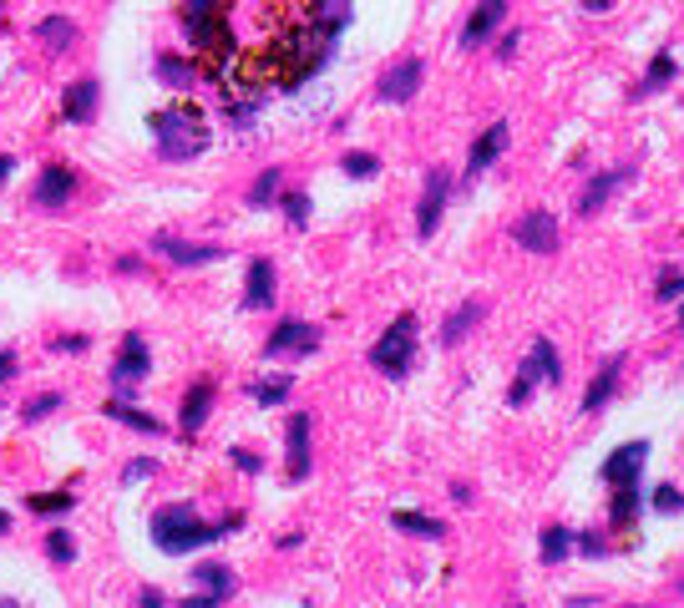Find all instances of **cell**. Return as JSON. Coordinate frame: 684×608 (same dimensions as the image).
<instances>
[{
    "instance_id": "1",
    "label": "cell",
    "mask_w": 684,
    "mask_h": 608,
    "mask_svg": "<svg viewBox=\"0 0 684 608\" xmlns=\"http://www.w3.org/2000/svg\"><path fill=\"white\" fill-rule=\"evenodd\" d=\"M183 6V31L198 51V71L223 82V71L239 61V36L228 21V0H178Z\"/></svg>"
},
{
    "instance_id": "2",
    "label": "cell",
    "mask_w": 684,
    "mask_h": 608,
    "mask_svg": "<svg viewBox=\"0 0 684 608\" xmlns=\"http://www.w3.org/2000/svg\"><path fill=\"white\" fill-rule=\"evenodd\" d=\"M147 122H152V137H158V152L168 163H188V158H198V152L208 147V122L188 102H173L163 112H152Z\"/></svg>"
},
{
    "instance_id": "3",
    "label": "cell",
    "mask_w": 684,
    "mask_h": 608,
    "mask_svg": "<svg viewBox=\"0 0 684 608\" xmlns=\"http://www.w3.org/2000/svg\"><path fill=\"white\" fill-rule=\"evenodd\" d=\"M228 527H234V522L208 527V522H203L188 502H173V507H163L158 517H152V538H158V548H163V553H193V548L218 543Z\"/></svg>"
},
{
    "instance_id": "4",
    "label": "cell",
    "mask_w": 684,
    "mask_h": 608,
    "mask_svg": "<svg viewBox=\"0 0 684 608\" xmlns=\"http://www.w3.org/2000/svg\"><path fill=\"white\" fill-rule=\"evenodd\" d=\"M411 360H416V315H396L391 330L370 345V365L391 380H406Z\"/></svg>"
},
{
    "instance_id": "5",
    "label": "cell",
    "mask_w": 684,
    "mask_h": 608,
    "mask_svg": "<svg viewBox=\"0 0 684 608\" xmlns=\"http://www.w3.org/2000/svg\"><path fill=\"white\" fill-rule=\"evenodd\" d=\"M416 87H421V61H416V56H401V61H391L386 76H380L375 97L386 102V107H401V102L416 97Z\"/></svg>"
},
{
    "instance_id": "6",
    "label": "cell",
    "mask_w": 684,
    "mask_h": 608,
    "mask_svg": "<svg viewBox=\"0 0 684 608\" xmlns=\"http://www.w3.org/2000/svg\"><path fill=\"white\" fill-rule=\"evenodd\" d=\"M644 462H649V441H629V446H619V451H608L603 482H608V487H634L639 472H644Z\"/></svg>"
},
{
    "instance_id": "7",
    "label": "cell",
    "mask_w": 684,
    "mask_h": 608,
    "mask_svg": "<svg viewBox=\"0 0 684 608\" xmlns=\"http://www.w3.org/2000/svg\"><path fill=\"white\" fill-rule=\"evenodd\" d=\"M315 345H320V330H315V325H304V320H284V325L269 335L264 355H274V360H284V355H315Z\"/></svg>"
},
{
    "instance_id": "8",
    "label": "cell",
    "mask_w": 684,
    "mask_h": 608,
    "mask_svg": "<svg viewBox=\"0 0 684 608\" xmlns=\"http://www.w3.org/2000/svg\"><path fill=\"white\" fill-rule=\"evenodd\" d=\"M446 193H451V178L436 168L426 173V193H421V208H416V234L431 239L436 234V223H441V208H446Z\"/></svg>"
},
{
    "instance_id": "9",
    "label": "cell",
    "mask_w": 684,
    "mask_h": 608,
    "mask_svg": "<svg viewBox=\"0 0 684 608\" xmlns=\"http://www.w3.org/2000/svg\"><path fill=\"white\" fill-rule=\"evenodd\" d=\"M517 244L522 249H532V254H553L558 249V218L553 213H527V218H517Z\"/></svg>"
},
{
    "instance_id": "10",
    "label": "cell",
    "mask_w": 684,
    "mask_h": 608,
    "mask_svg": "<svg viewBox=\"0 0 684 608\" xmlns=\"http://www.w3.org/2000/svg\"><path fill=\"white\" fill-rule=\"evenodd\" d=\"M142 375H147V345H142V335H127V340H122V355H117V365H112V386L127 396Z\"/></svg>"
},
{
    "instance_id": "11",
    "label": "cell",
    "mask_w": 684,
    "mask_h": 608,
    "mask_svg": "<svg viewBox=\"0 0 684 608\" xmlns=\"http://www.w3.org/2000/svg\"><path fill=\"white\" fill-rule=\"evenodd\" d=\"M152 249H158L163 259H173V264H183V269H198V264L223 259L218 244H183V239H173V234H158V239H152Z\"/></svg>"
},
{
    "instance_id": "12",
    "label": "cell",
    "mask_w": 684,
    "mask_h": 608,
    "mask_svg": "<svg viewBox=\"0 0 684 608\" xmlns=\"http://www.w3.org/2000/svg\"><path fill=\"white\" fill-rule=\"evenodd\" d=\"M482 320H487V299H467L456 315H446V325H441V345H446V350H451V345H462Z\"/></svg>"
},
{
    "instance_id": "13",
    "label": "cell",
    "mask_w": 684,
    "mask_h": 608,
    "mask_svg": "<svg viewBox=\"0 0 684 608\" xmlns=\"http://www.w3.org/2000/svg\"><path fill=\"white\" fill-rule=\"evenodd\" d=\"M310 416H289V482L310 477Z\"/></svg>"
},
{
    "instance_id": "14",
    "label": "cell",
    "mask_w": 684,
    "mask_h": 608,
    "mask_svg": "<svg viewBox=\"0 0 684 608\" xmlns=\"http://www.w3.org/2000/svg\"><path fill=\"white\" fill-rule=\"evenodd\" d=\"M507 147V122H492L477 142H472V158H467V178H482V168H492Z\"/></svg>"
},
{
    "instance_id": "15",
    "label": "cell",
    "mask_w": 684,
    "mask_h": 608,
    "mask_svg": "<svg viewBox=\"0 0 684 608\" xmlns=\"http://www.w3.org/2000/svg\"><path fill=\"white\" fill-rule=\"evenodd\" d=\"M208 411H213V380L203 375V380H193L188 386V401H183V436H198L203 431V421H208Z\"/></svg>"
},
{
    "instance_id": "16",
    "label": "cell",
    "mask_w": 684,
    "mask_h": 608,
    "mask_svg": "<svg viewBox=\"0 0 684 608\" xmlns=\"http://www.w3.org/2000/svg\"><path fill=\"white\" fill-rule=\"evenodd\" d=\"M502 16H507V0H482V6L472 11V21H467V31H462V46H467V51L482 46V41L502 26Z\"/></svg>"
},
{
    "instance_id": "17",
    "label": "cell",
    "mask_w": 684,
    "mask_h": 608,
    "mask_svg": "<svg viewBox=\"0 0 684 608\" xmlns=\"http://www.w3.org/2000/svg\"><path fill=\"white\" fill-rule=\"evenodd\" d=\"M71 193H76V178L66 168H46L41 183H36V203L41 208H61V203H71Z\"/></svg>"
},
{
    "instance_id": "18",
    "label": "cell",
    "mask_w": 684,
    "mask_h": 608,
    "mask_svg": "<svg viewBox=\"0 0 684 608\" xmlns=\"http://www.w3.org/2000/svg\"><path fill=\"white\" fill-rule=\"evenodd\" d=\"M244 304H249V310H269V304H274V264H269V259H254V264H249Z\"/></svg>"
},
{
    "instance_id": "19",
    "label": "cell",
    "mask_w": 684,
    "mask_h": 608,
    "mask_svg": "<svg viewBox=\"0 0 684 608\" xmlns=\"http://www.w3.org/2000/svg\"><path fill=\"white\" fill-rule=\"evenodd\" d=\"M629 173H634V168H619V173H598V178L588 183V193L578 198V213H598L608 198H614V193L624 188V178H629Z\"/></svg>"
},
{
    "instance_id": "20",
    "label": "cell",
    "mask_w": 684,
    "mask_h": 608,
    "mask_svg": "<svg viewBox=\"0 0 684 608\" xmlns=\"http://www.w3.org/2000/svg\"><path fill=\"white\" fill-rule=\"evenodd\" d=\"M66 122H92L97 117V82H76L66 87Z\"/></svg>"
},
{
    "instance_id": "21",
    "label": "cell",
    "mask_w": 684,
    "mask_h": 608,
    "mask_svg": "<svg viewBox=\"0 0 684 608\" xmlns=\"http://www.w3.org/2000/svg\"><path fill=\"white\" fill-rule=\"evenodd\" d=\"M193 583H198V588H208V598H213V603H223V598H234V573H228L223 563H198Z\"/></svg>"
},
{
    "instance_id": "22",
    "label": "cell",
    "mask_w": 684,
    "mask_h": 608,
    "mask_svg": "<svg viewBox=\"0 0 684 608\" xmlns=\"http://www.w3.org/2000/svg\"><path fill=\"white\" fill-rule=\"evenodd\" d=\"M619 370H624V360H608V365L593 375V386H588V396H583V411H603V401L614 396V386H619Z\"/></svg>"
},
{
    "instance_id": "23",
    "label": "cell",
    "mask_w": 684,
    "mask_h": 608,
    "mask_svg": "<svg viewBox=\"0 0 684 608\" xmlns=\"http://www.w3.org/2000/svg\"><path fill=\"white\" fill-rule=\"evenodd\" d=\"M198 76H203V71L188 66L183 56H163V61H158V82H168V87H178V92H188V87L198 82Z\"/></svg>"
},
{
    "instance_id": "24",
    "label": "cell",
    "mask_w": 684,
    "mask_h": 608,
    "mask_svg": "<svg viewBox=\"0 0 684 608\" xmlns=\"http://www.w3.org/2000/svg\"><path fill=\"white\" fill-rule=\"evenodd\" d=\"M391 522H396L401 532H416V538H431V543H436V538H446V522H436V517H421V512H396Z\"/></svg>"
},
{
    "instance_id": "25",
    "label": "cell",
    "mask_w": 684,
    "mask_h": 608,
    "mask_svg": "<svg viewBox=\"0 0 684 608\" xmlns=\"http://www.w3.org/2000/svg\"><path fill=\"white\" fill-rule=\"evenodd\" d=\"M51 51H66L71 41H76V21H66V16H51V21H41V31H36Z\"/></svg>"
},
{
    "instance_id": "26",
    "label": "cell",
    "mask_w": 684,
    "mask_h": 608,
    "mask_svg": "<svg viewBox=\"0 0 684 608\" xmlns=\"http://www.w3.org/2000/svg\"><path fill=\"white\" fill-rule=\"evenodd\" d=\"M289 391H294L289 375H264V380H254V401H259V406H279Z\"/></svg>"
},
{
    "instance_id": "27",
    "label": "cell",
    "mask_w": 684,
    "mask_h": 608,
    "mask_svg": "<svg viewBox=\"0 0 684 608\" xmlns=\"http://www.w3.org/2000/svg\"><path fill=\"white\" fill-rule=\"evenodd\" d=\"M107 416H112V421H122V426H132V431H142V436H158V431H163L152 416H142V411H132V406H122V401H112V406H107Z\"/></svg>"
},
{
    "instance_id": "28",
    "label": "cell",
    "mask_w": 684,
    "mask_h": 608,
    "mask_svg": "<svg viewBox=\"0 0 684 608\" xmlns=\"http://www.w3.org/2000/svg\"><path fill=\"white\" fill-rule=\"evenodd\" d=\"M532 360H538V370H543L548 386H558V380H563V365H558V345H553V340H538V345H532Z\"/></svg>"
},
{
    "instance_id": "29",
    "label": "cell",
    "mask_w": 684,
    "mask_h": 608,
    "mask_svg": "<svg viewBox=\"0 0 684 608\" xmlns=\"http://www.w3.org/2000/svg\"><path fill=\"white\" fill-rule=\"evenodd\" d=\"M568 548H573L568 527H558V522H553V527L543 532V563H563V558H568Z\"/></svg>"
},
{
    "instance_id": "30",
    "label": "cell",
    "mask_w": 684,
    "mask_h": 608,
    "mask_svg": "<svg viewBox=\"0 0 684 608\" xmlns=\"http://www.w3.org/2000/svg\"><path fill=\"white\" fill-rule=\"evenodd\" d=\"M674 71H679V61L669 56V51H659L654 61H649V76H644V87L654 92V87H669L674 82Z\"/></svg>"
},
{
    "instance_id": "31",
    "label": "cell",
    "mask_w": 684,
    "mask_h": 608,
    "mask_svg": "<svg viewBox=\"0 0 684 608\" xmlns=\"http://www.w3.org/2000/svg\"><path fill=\"white\" fill-rule=\"evenodd\" d=\"M538 375H543V370H538V360H527V365L517 370V380H512V396H507V401H512V406H522V401L532 396V386H538Z\"/></svg>"
},
{
    "instance_id": "32",
    "label": "cell",
    "mask_w": 684,
    "mask_h": 608,
    "mask_svg": "<svg viewBox=\"0 0 684 608\" xmlns=\"http://www.w3.org/2000/svg\"><path fill=\"white\" fill-rule=\"evenodd\" d=\"M26 507H31L36 517H56V512H71L76 502H71V492H46V497H31Z\"/></svg>"
},
{
    "instance_id": "33",
    "label": "cell",
    "mask_w": 684,
    "mask_h": 608,
    "mask_svg": "<svg viewBox=\"0 0 684 608\" xmlns=\"http://www.w3.org/2000/svg\"><path fill=\"white\" fill-rule=\"evenodd\" d=\"M634 517H639V492H634V487H619V497H614V522L629 527Z\"/></svg>"
},
{
    "instance_id": "34",
    "label": "cell",
    "mask_w": 684,
    "mask_h": 608,
    "mask_svg": "<svg viewBox=\"0 0 684 608\" xmlns=\"http://www.w3.org/2000/svg\"><path fill=\"white\" fill-rule=\"evenodd\" d=\"M340 168H345L350 178H375V173H380V163L370 158V152H345V163H340Z\"/></svg>"
},
{
    "instance_id": "35",
    "label": "cell",
    "mask_w": 684,
    "mask_h": 608,
    "mask_svg": "<svg viewBox=\"0 0 684 608\" xmlns=\"http://www.w3.org/2000/svg\"><path fill=\"white\" fill-rule=\"evenodd\" d=\"M274 193H279V168H269L259 183H254V193H249V203L254 208H264V203H274Z\"/></svg>"
},
{
    "instance_id": "36",
    "label": "cell",
    "mask_w": 684,
    "mask_h": 608,
    "mask_svg": "<svg viewBox=\"0 0 684 608\" xmlns=\"http://www.w3.org/2000/svg\"><path fill=\"white\" fill-rule=\"evenodd\" d=\"M46 558H51V563H71V558H76V548H71L66 532H51V538H46Z\"/></svg>"
},
{
    "instance_id": "37",
    "label": "cell",
    "mask_w": 684,
    "mask_h": 608,
    "mask_svg": "<svg viewBox=\"0 0 684 608\" xmlns=\"http://www.w3.org/2000/svg\"><path fill=\"white\" fill-rule=\"evenodd\" d=\"M284 213H289V223H310V198L289 193V198H284Z\"/></svg>"
},
{
    "instance_id": "38",
    "label": "cell",
    "mask_w": 684,
    "mask_h": 608,
    "mask_svg": "<svg viewBox=\"0 0 684 608\" xmlns=\"http://www.w3.org/2000/svg\"><path fill=\"white\" fill-rule=\"evenodd\" d=\"M654 507H659V512H679V507H684L679 487H669V482H664V487H654Z\"/></svg>"
},
{
    "instance_id": "39",
    "label": "cell",
    "mask_w": 684,
    "mask_h": 608,
    "mask_svg": "<svg viewBox=\"0 0 684 608\" xmlns=\"http://www.w3.org/2000/svg\"><path fill=\"white\" fill-rule=\"evenodd\" d=\"M659 299L669 304V299H684V279L674 274V269H664V279H659Z\"/></svg>"
},
{
    "instance_id": "40",
    "label": "cell",
    "mask_w": 684,
    "mask_h": 608,
    "mask_svg": "<svg viewBox=\"0 0 684 608\" xmlns=\"http://www.w3.org/2000/svg\"><path fill=\"white\" fill-rule=\"evenodd\" d=\"M234 467L254 477V472H259V456H254V451H244V446H234Z\"/></svg>"
},
{
    "instance_id": "41",
    "label": "cell",
    "mask_w": 684,
    "mask_h": 608,
    "mask_svg": "<svg viewBox=\"0 0 684 608\" xmlns=\"http://www.w3.org/2000/svg\"><path fill=\"white\" fill-rule=\"evenodd\" d=\"M46 411H56V396H41V401H31V406H26V421H41Z\"/></svg>"
},
{
    "instance_id": "42",
    "label": "cell",
    "mask_w": 684,
    "mask_h": 608,
    "mask_svg": "<svg viewBox=\"0 0 684 608\" xmlns=\"http://www.w3.org/2000/svg\"><path fill=\"white\" fill-rule=\"evenodd\" d=\"M152 467H158V462H147V456H142V462H132V472H127V482H142V477H152Z\"/></svg>"
},
{
    "instance_id": "43",
    "label": "cell",
    "mask_w": 684,
    "mask_h": 608,
    "mask_svg": "<svg viewBox=\"0 0 684 608\" xmlns=\"http://www.w3.org/2000/svg\"><path fill=\"white\" fill-rule=\"evenodd\" d=\"M56 350H66V355H82V350H87V340H76V335H66V340H56Z\"/></svg>"
},
{
    "instance_id": "44",
    "label": "cell",
    "mask_w": 684,
    "mask_h": 608,
    "mask_svg": "<svg viewBox=\"0 0 684 608\" xmlns=\"http://www.w3.org/2000/svg\"><path fill=\"white\" fill-rule=\"evenodd\" d=\"M16 375V355H0V380H11Z\"/></svg>"
},
{
    "instance_id": "45",
    "label": "cell",
    "mask_w": 684,
    "mask_h": 608,
    "mask_svg": "<svg viewBox=\"0 0 684 608\" xmlns=\"http://www.w3.org/2000/svg\"><path fill=\"white\" fill-rule=\"evenodd\" d=\"M614 0H583V11H608Z\"/></svg>"
},
{
    "instance_id": "46",
    "label": "cell",
    "mask_w": 684,
    "mask_h": 608,
    "mask_svg": "<svg viewBox=\"0 0 684 608\" xmlns=\"http://www.w3.org/2000/svg\"><path fill=\"white\" fill-rule=\"evenodd\" d=\"M11 168H16L11 158H0V178H11Z\"/></svg>"
},
{
    "instance_id": "47",
    "label": "cell",
    "mask_w": 684,
    "mask_h": 608,
    "mask_svg": "<svg viewBox=\"0 0 684 608\" xmlns=\"http://www.w3.org/2000/svg\"><path fill=\"white\" fill-rule=\"evenodd\" d=\"M0 532H11V517H6V512H0Z\"/></svg>"
},
{
    "instance_id": "48",
    "label": "cell",
    "mask_w": 684,
    "mask_h": 608,
    "mask_svg": "<svg viewBox=\"0 0 684 608\" xmlns=\"http://www.w3.org/2000/svg\"><path fill=\"white\" fill-rule=\"evenodd\" d=\"M679 598H684V578H679Z\"/></svg>"
}]
</instances>
